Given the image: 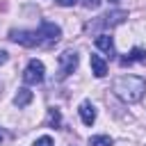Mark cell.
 Segmentation results:
<instances>
[{
  "mask_svg": "<svg viewBox=\"0 0 146 146\" xmlns=\"http://www.w3.org/2000/svg\"><path fill=\"white\" fill-rule=\"evenodd\" d=\"M9 39L14 43L27 46V48H50L62 39V27L48 21H41V25L36 30H11Z\"/></svg>",
  "mask_w": 146,
  "mask_h": 146,
  "instance_id": "cell-1",
  "label": "cell"
},
{
  "mask_svg": "<svg viewBox=\"0 0 146 146\" xmlns=\"http://www.w3.org/2000/svg\"><path fill=\"white\" fill-rule=\"evenodd\" d=\"M112 91L123 103H139L146 94V80L139 75H121L112 82Z\"/></svg>",
  "mask_w": 146,
  "mask_h": 146,
  "instance_id": "cell-2",
  "label": "cell"
},
{
  "mask_svg": "<svg viewBox=\"0 0 146 146\" xmlns=\"http://www.w3.org/2000/svg\"><path fill=\"white\" fill-rule=\"evenodd\" d=\"M125 18H128V11H123V9H114V11L103 14V16H100V18H96V21L87 23V30H110V27L121 25Z\"/></svg>",
  "mask_w": 146,
  "mask_h": 146,
  "instance_id": "cell-3",
  "label": "cell"
},
{
  "mask_svg": "<svg viewBox=\"0 0 146 146\" xmlns=\"http://www.w3.org/2000/svg\"><path fill=\"white\" fill-rule=\"evenodd\" d=\"M43 78H46L43 62H39V59H30L27 66H25V71H23V80H25V84H39V82H43Z\"/></svg>",
  "mask_w": 146,
  "mask_h": 146,
  "instance_id": "cell-4",
  "label": "cell"
},
{
  "mask_svg": "<svg viewBox=\"0 0 146 146\" xmlns=\"http://www.w3.org/2000/svg\"><path fill=\"white\" fill-rule=\"evenodd\" d=\"M78 68V52L75 50H64L59 55V78H68Z\"/></svg>",
  "mask_w": 146,
  "mask_h": 146,
  "instance_id": "cell-5",
  "label": "cell"
},
{
  "mask_svg": "<svg viewBox=\"0 0 146 146\" xmlns=\"http://www.w3.org/2000/svg\"><path fill=\"white\" fill-rule=\"evenodd\" d=\"M78 112H80V119H82L84 125H94V121H96V107L91 105V100H82L80 107H78Z\"/></svg>",
  "mask_w": 146,
  "mask_h": 146,
  "instance_id": "cell-6",
  "label": "cell"
},
{
  "mask_svg": "<svg viewBox=\"0 0 146 146\" xmlns=\"http://www.w3.org/2000/svg\"><path fill=\"white\" fill-rule=\"evenodd\" d=\"M96 48L103 50V52H107L110 57L116 55V50H114V41H112V36H110L107 32H100V34L96 36Z\"/></svg>",
  "mask_w": 146,
  "mask_h": 146,
  "instance_id": "cell-7",
  "label": "cell"
},
{
  "mask_svg": "<svg viewBox=\"0 0 146 146\" xmlns=\"http://www.w3.org/2000/svg\"><path fill=\"white\" fill-rule=\"evenodd\" d=\"M119 62H121V66H130V64H135V62H146V50L139 48V46H135V48H132L125 57H121Z\"/></svg>",
  "mask_w": 146,
  "mask_h": 146,
  "instance_id": "cell-8",
  "label": "cell"
},
{
  "mask_svg": "<svg viewBox=\"0 0 146 146\" xmlns=\"http://www.w3.org/2000/svg\"><path fill=\"white\" fill-rule=\"evenodd\" d=\"M89 64H91V73L96 78H105L107 75V64H105V59L100 55H91L89 57Z\"/></svg>",
  "mask_w": 146,
  "mask_h": 146,
  "instance_id": "cell-9",
  "label": "cell"
},
{
  "mask_svg": "<svg viewBox=\"0 0 146 146\" xmlns=\"http://www.w3.org/2000/svg\"><path fill=\"white\" fill-rule=\"evenodd\" d=\"M32 98H34V94H32L27 87H21V89H18V94L14 96V105H16V107H25V105H30V103H32Z\"/></svg>",
  "mask_w": 146,
  "mask_h": 146,
  "instance_id": "cell-10",
  "label": "cell"
},
{
  "mask_svg": "<svg viewBox=\"0 0 146 146\" xmlns=\"http://www.w3.org/2000/svg\"><path fill=\"white\" fill-rule=\"evenodd\" d=\"M114 141H112V137L110 135H94L91 139H89V146H112Z\"/></svg>",
  "mask_w": 146,
  "mask_h": 146,
  "instance_id": "cell-11",
  "label": "cell"
},
{
  "mask_svg": "<svg viewBox=\"0 0 146 146\" xmlns=\"http://www.w3.org/2000/svg\"><path fill=\"white\" fill-rule=\"evenodd\" d=\"M48 119H50V125L62 128V114H59L57 107H50V110H48Z\"/></svg>",
  "mask_w": 146,
  "mask_h": 146,
  "instance_id": "cell-12",
  "label": "cell"
},
{
  "mask_svg": "<svg viewBox=\"0 0 146 146\" xmlns=\"http://www.w3.org/2000/svg\"><path fill=\"white\" fill-rule=\"evenodd\" d=\"M34 146H55V144H52V137L43 135V137H39V139L34 141Z\"/></svg>",
  "mask_w": 146,
  "mask_h": 146,
  "instance_id": "cell-13",
  "label": "cell"
},
{
  "mask_svg": "<svg viewBox=\"0 0 146 146\" xmlns=\"http://www.w3.org/2000/svg\"><path fill=\"white\" fill-rule=\"evenodd\" d=\"M82 7H87V9H98V7H100V0H82Z\"/></svg>",
  "mask_w": 146,
  "mask_h": 146,
  "instance_id": "cell-14",
  "label": "cell"
},
{
  "mask_svg": "<svg viewBox=\"0 0 146 146\" xmlns=\"http://www.w3.org/2000/svg\"><path fill=\"white\" fill-rule=\"evenodd\" d=\"M62 7H73V5H78V0H57Z\"/></svg>",
  "mask_w": 146,
  "mask_h": 146,
  "instance_id": "cell-15",
  "label": "cell"
},
{
  "mask_svg": "<svg viewBox=\"0 0 146 146\" xmlns=\"http://www.w3.org/2000/svg\"><path fill=\"white\" fill-rule=\"evenodd\" d=\"M7 57H9V55H7V52H5V50H0V66H2V64H5V62H7Z\"/></svg>",
  "mask_w": 146,
  "mask_h": 146,
  "instance_id": "cell-16",
  "label": "cell"
},
{
  "mask_svg": "<svg viewBox=\"0 0 146 146\" xmlns=\"http://www.w3.org/2000/svg\"><path fill=\"white\" fill-rule=\"evenodd\" d=\"M2 139H5V132H2V130H0V141H2Z\"/></svg>",
  "mask_w": 146,
  "mask_h": 146,
  "instance_id": "cell-17",
  "label": "cell"
},
{
  "mask_svg": "<svg viewBox=\"0 0 146 146\" xmlns=\"http://www.w3.org/2000/svg\"><path fill=\"white\" fill-rule=\"evenodd\" d=\"M107 2H119V0H107Z\"/></svg>",
  "mask_w": 146,
  "mask_h": 146,
  "instance_id": "cell-18",
  "label": "cell"
}]
</instances>
